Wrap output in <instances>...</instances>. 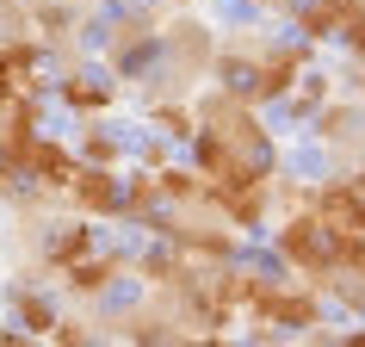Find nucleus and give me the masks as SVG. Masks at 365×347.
<instances>
[{
	"mask_svg": "<svg viewBox=\"0 0 365 347\" xmlns=\"http://www.w3.org/2000/svg\"><path fill=\"white\" fill-rule=\"evenodd\" d=\"M328 168H334L328 161V143H304V136L291 143V174L297 180H328Z\"/></svg>",
	"mask_w": 365,
	"mask_h": 347,
	"instance_id": "1",
	"label": "nucleus"
}]
</instances>
